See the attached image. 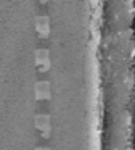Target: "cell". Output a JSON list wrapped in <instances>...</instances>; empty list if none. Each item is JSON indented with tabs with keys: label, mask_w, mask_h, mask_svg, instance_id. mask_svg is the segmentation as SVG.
I'll list each match as a JSON object with an SVG mask.
<instances>
[{
	"label": "cell",
	"mask_w": 135,
	"mask_h": 150,
	"mask_svg": "<svg viewBox=\"0 0 135 150\" xmlns=\"http://www.w3.org/2000/svg\"><path fill=\"white\" fill-rule=\"evenodd\" d=\"M35 150H50V149H48V147H37Z\"/></svg>",
	"instance_id": "cell-5"
},
{
	"label": "cell",
	"mask_w": 135,
	"mask_h": 150,
	"mask_svg": "<svg viewBox=\"0 0 135 150\" xmlns=\"http://www.w3.org/2000/svg\"><path fill=\"white\" fill-rule=\"evenodd\" d=\"M35 126H37V129H40V132L45 137L50 136L51 124H50V116L48 115H37L35 116Z\"/></svg>",
	"instance_id": "cell-2"
},
{
	"label": "cell",
	"mask_w": 135,
	"mask_h": 150,
	"mask_svg": "<svg viewBox=\"0 0 135 150\" xmlns=\"http://www.w3.org/2000/svg\"><path fill=\"white\" fill-rule=\"evenodd\" d=\"M35 63L42 71H47L50 68V53L47 49H39L35 50Z\"/></svg>",
	"instance_id": "cell-1"
},
{
	"label": "cell",
	"mask_w": 135,
	"mask_h": 150,
	"mask_svg": "<svg viewBox=\"0 0 135 150\" xmlns=\"http://www.w3.org/2000/svg\"><path fill=\"white\" fill-rule=\"evenodd\" d=\"M34 91H35V97H37L39 100L50 98V95H51V91H50V84H48V81H39L37 84H35Z\"/></svg>",
	"instance_id": "cell-4"
},
{
	"label": "cell",
	"mask_w": 135,
	"mask_h": 150,
	"mask_svg": "<svg viewBox=\"0 0 135 150\" xmlns=\"http://www.w3.org/2000/svg\"><path fill=\"white\" fill-rule=\"evenodd\" d=\"M35 29H37V33L42 37L48 36L50 34V21H48V16L40 15V16L35 18Z\"/></svg>",
	"instance_id": "cell-3"
}]
</instances>
